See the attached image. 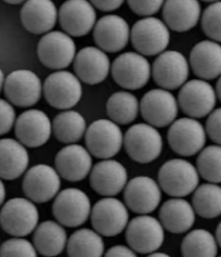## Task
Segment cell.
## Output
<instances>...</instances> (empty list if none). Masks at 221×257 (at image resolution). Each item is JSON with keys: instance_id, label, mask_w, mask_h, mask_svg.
<instances>
[{"instance_id": "obj_34", "label": "cell", "mask_w": 221, "mask_h": 257, "mask_svg": "<svg viewBox=\"0 0 221 257\" xmlns=\"http://www.w3.org/2000/svg\"><path fill=\"white\" fill-rule=\"evenodd\" d=\"M192 206L202 218L211 219L221 215V187L207 182L195 189Z\"/></svg>"}, {"instance_id": "obj_20", "label": "cell", "mask_w": 221, "mask_h": 257, "mask_svg": "<svg viewBox=\"0 0 221 257\" xmlns=\"http://www.w3.org/2000/svg\"><path fill=\"white\" fill-rule=\"evenodd\" d=\"M51 134L52 121L42 110L25 111L16 120V136L25 147H42L48 143Z\"/></svg>"}, {"instance_id": "obj_22", "label": "cell", "mask_w": 221, "mask_h": 257, "mask_svg": "<svg viewBox=\"0 0 221 257\" xmlns=\"http://www.w3.org/2000/svg\"><path fill=\"white\" fill-rule=\"evenodd\" d=\"M56 170L65 180L78 182L84 180L92 170V158L85 147L72 144L62 148L55 160Z\"/></svg>"}, {"instance_id": "obj_15", "label": "cell", "mask_w": 221, "mask_h": 257, "mask_svg": "<svg viewBox=\"0 0 221 257\" xmlns=\"http://www.w3.org/2000/svg\"><path fill=\"white\" fill-rule=\"evenodd\" d=\"M178 101L169 91L159 88L147 91L140 102V112L147 124L154 127H166L176 120Z\"/></svg>"}, {"instance_id": "obj_7", "label": "cell", "mask_w": 221, "mask_h": 257, "mask_svg": "<svg viewBox=\"0 0 221 257\" xmlns=\"http://www.w3.org/2000/svg\"><path fill=\"white\" fill-rule=\"evenodd\" d=\"M132 46L142 56H156L164 52L169 44L168 26L162 20L147 17L139 20L130 31Z\"/></svg>"}, {"instance_id": "obj_43", "label": "cell", "mask_w": 221, "mask_h": 257, "mask_svg": "<svg viewBox=\"0 0 221 257\" xmlns=\"http://www.w3.org/2000/svg\"><path fill=\"white\" fill-rule=\"evenodd\" d=\"M90 3L99 10L109 12L118 9L123 5L124 0H90Z\"/></svg>"}, {"instance_id": "obj_10", "label": "cell", "mask_w": 221, "mask_h": 257, "mask_svg": "<svg viewBox=\"0 0 221 257\" xmlns=\"http://www.w3.org/2000/svg\"><path fill=\"white\" fill-rule=\"evenodd\" d=\"M206 131L196 118L182 117L170 125L167 139L173 152L181 157H193L205 148Z\"/></svg>"}, {"instance_id": "obj_23", "label": "cell", "mask_w": 221, "mask_h": 257, "mask_svg": "<svg viewBox=\"0 0 221 257\" xmlns=\"http://www.w3.org/2000/svg\"><path fill=\"white\" fill-rule=\"evenodd\" d=\"M93 38L104 52H118L127 46L130 38V28L119 16L102 17L93 28Z\"/></svg>"}, {"instance_id": "obj_42", "label": "cell", "mask_w": 221, "mask_h": 257, "mask_svg": "<svg viewBox=\"0 0 221 257\" xmlns=\"http://www.w3.org/2000/svg\"><path fill=\"white\" fill-rule=\"evenodd\" d=\"M104 257H138L137 253L126 245H115L104 254Z\"/></svg>"}, {"instance_id": "obj_6", "label": "cell", "mask_w": 221, "mask_h": 257, "mask_svg": "<svg viewBox=\"0 0 221 257\" xmlns=\"http://www.w3.org/2000/svg\"><path fill=\"white\" fill-rule=\"evenodd\" d=\"M86 147L98 159H112L124 145V136L118 124L111 119H97L87 128Z\"/></svg>"}, {"instance_id": "obj_27", "label": "cell", "mask_w": 221, "mask_h": 257, "mask_svg": "<svg viewBox=\"0 0 221 257\" xmlns=\"http://www.w3.org/2000/svg\"><path fill=\"white\" fill-rule=\"evenodd\" d=\"M195 215L191 203L182 198H173L160 206L159 221L167 231L180 234L187 232L193 227Z\"/></svg>"}, {"instance_id": "obj_13", "label": "cell", "mask_w": 221, "mask_h": 257, "mask_svg": "<svg viewBox=\"0 0 221 257\" xmlns=\"http://www.w3.org/2000/svg\"><path fill=\"white\" fill-rule=\"evenodd\" d=\"M26 198L36 203H46L55 199L61 189V176L56 168L47 164L33 166L25 173L22 182Z\"/></svg>"}, {"instance_id": "obj_35", "label": "cell", "mask_w": 221, "mask_h": 257, "mask_svg": "<svg viewBox=\"0 0 221 257\" xmlns=\"http://www.w3.org/2000/svg\"><path fill=\"white\" fill-rule=\"evenodd\" d=\"M183 257H217L216 236L206 229H195L187 233L181 243Z\"/></svg>"}, {"instance_id": "obj_32", "label": "cell", "mask_w": 221, "mask_h": 257, "mask_svg": "<svg viewBox=\"0 0 221 257\" xmlns=\"http://www.w3.org/2000/svg\"><path fill=\"white\" fill-rule=\"evenodd\" d=\"M104 248L102 235L88 228L74 232L66 244L69 257H102Z\"/></svg>"}, {"instance_id": "obj_9", "label": "cell", "mask_w": 221, "mask_h": 257, "mask_svg": "<svg viewBox=\"0 0 221 257\" xmlns=\"http://www.w3.org/2000/svg\"><path fill=\"white\" fill-rule=\"evenodd\" d=\"M93 230L102 236H115L122 233L129 221L128 207L114 197H105L91 208Z\"/></svg>"}, {"instance_id": "obj_39", "label": "cell", "mask_w": 221, "mask_h": 257, "mask_svg": "<svg viewBox=\"0 0 221 257\" xmlns=\"http://www.w3.org/2000/svg\"><path fill=\"white\" fill-rule=\"evenodd\" d=\"M127 3L136 15L151 17L159 11L165 0H127Z\"/></svg>"}, {"instance_id": "obj_45", "label": "cell", "mask_w": 221, "mask_h": 257, "mask_svg": "<svg viewBox=\"0 0 221 257\" xmlns=\"http://www.w3.org/2000/svg\"><path fill=\"white\" fill-rule=\"evenodd\" d=\"M215 236H216L218 245L221 247V221H220V224L218 225V227L216 229V235Z\"/></svg>"}, {"instance_id": "obj_11", "label": "cell", "mask_w": 221, "mask_h": 257, "mask_svg": "<svg viewBox=\"0 0 221 257\" xmlns=\"http://www.w3.org/2000/svg\"><path fill=\"white\" fill-rule=\"evenodd\" d=\"M217 102L213 87L204 79H192L185 83L178 94V105L192 118H202L209 115Z\"/></svg>"}, {"instance_id": "obj_30", "label": "cell", "mask_w": 221, "mask_h": 257, "mask_svg": "<svg viewBox=\"0 0 221 257\" xmlns=\"http://www.w3.org/2000/svg\"><path fill=\"white\" fill-rule=\"evenodd\" d=\"M37 253L46 257H56L61 254L68 244V234L64 227L58 221L46 220L38 224L33 236Z\"/></svg>"}, {"instance_id": "obj_44", "label": "cell", "mask_w": 221, "mask_h": 257, "mask_svg": "<svg viewBox=\"0 0 221 257\" xmlns=\"http://www.w3.org/2000/svg\"><path fill=\"white\" fill-rule=\"evenodd\" d=\"M5 199H6V187L2 178H0V206L3 205Z\"/></svg>"}, {"instance_id": "obj_38", "label": "cell", "mask_w": 221, "mask_h": 257, "mask_svg": "<svg viewBox=\"0 0 221 257\" xmlns=\"http://www.w3.org/2000/svg\"><path fill=\"white\" fill-rule=\"evenodd\" d=\"M0 257H37V251L29 240L15 236L0 246Z\"/></svg>"}, {"instance_id": "obj_21", "label": "cell", "mask_w": 221, "mask_h": 257, "mask_svg": "<svg viewBox=\"0 0 221 257\" xmlns=\"http://www.w3.org/2000/svg\"><path fill=\"white\" fill-rule=\"evenodd\" d=\"M89 175L91 188L103 197H115L124 190L128 182L126 167L112 159L99 162L92 167Z\"/></svg>"}, {"instance_id": "obj_24", "label": "cell", "mask_w": 221, "mask_h": 257, "mask_svg": "<svg viewBox=\"0 0 221 257\" xmlns=\"http://www.w3.org/2000/svg\"><path fill=\"white\" fill-rule=\"evenodd\" d=\"M111 70L106 53L97 47H86L74 59V71L82 82L89 85L102 83Z\"/></svg>"}, {"instance_id": "obj_12", "label": "cell", "mask_w": 221, "mask_h": 257, "mask_svg": "<svg viewBox=\"0 0 221 257\" xmlns=\"http://www.w3.org/2000/svg\"><path fill=\"white\" fill-rule=\"evenodd\" d=\"M37 52L45 66L60 71L68 67L75 59L76 45L69 34L49 32L39 40Z\"/></svg>"}, {"instance_id": "obj_1", "label": "cell", "mask_w": 221, "mask_h": 257, "mask_svg": "<svg viewBox=\"0 0 221 257\" xmlns=\"http://www.w3.org/2000/svg\"><path fill=\"white\" fill-rule=\"evenodd\" d=\"M199 184L196 166L183 159L167 161L158 171V185L172 198H184L195 191Z\"/></svg>"}, {"instance_id": "obj_14", "label": "cell", "mask_w": 221, "mask_h": 257, "mask_svg": "<svg viewBox=\"0 0 221 257\" xmlns=\"http://www.w3.org/2000/svg\"><path fill=\"white\" fill-rule=\"evenodd\" d=\"M151 66L144 56L137 52H125L112 64L114 80L125 89L137 90L144 87L151 77Z\"/></svg>"}, {"instance_id": "obj_3", "label": "cell", "mask_w": 221, "mask_h": 257, "mask_svg": "<svg viewBox=\"0 0 221 257\" xmlns=\"http://www.w3.org/2000/svg\"><path fill=\"white\" fill-rule=\"evenodd\" d=\"M39 221V212L30 199L13 198L0 211V225L7 233L18 238L31 234Z\"/></svg>"}, {"instance_id": "obj_50", "label": "cell", "mask_w": 221, "mask_h": 257, "mask_svg": "<svg viewBox=\"0 0 221 257\" xmlns=\"http://www.w3.org/2000/svg\"><path fill=\"white\" fill-rule=\"evenodd\" d=\"M202 2H206V3H216V2H219V0H202Z\"/></svg>"}, {"instance_id": "obj_33", "label": "cell", "mask_w": 221, "mask_h": 257, "mask_svg": "<svg viewBox=\"0 0 221 257\" xmlns=\"http://www.w3.org/2000/svg\"><path fill=\"white\" fill-rule=\"evenodd\" d=\"M140 102L135 94L128 91L113 93L106 102V112L111 120L116 124L127 125L132 123L138 116Z\"/></svg>"}, {"instance_id": "obj_41", "label": "cell", "mask_w": 221, "mask_h": 257, "mask_svg": "<svg viewBox=\"0 0 221 257\" xmlns=\"http://www.w3.org/2000/svg\"><path fill=\"white\" fill-rule=\"evenodd\" d=\"M206 134L213 143L221 146V107L213 110L206 120Z\"/></svg>"}, {"instance_id": "obj_2", "label": "cell", "mask_w": 221, "mask_h": 257, "mask_svg": "<svg viewBox=\"0 0 221 257\" xmlns=\"http://www.w3.org/2000/svg\"><path fill=\"white\" fill-rule=\"evenodd\" d=\"M124 147L129 157L140 164L155 161L163 151L162 135L150 124L131 126L124 136Z\"/></svg>"}, {"instance_id": "obj_19", "label": "cell", "mask_w": 221, "mask_h": 257, "mask_svg": "<svg viewBox=\"0 0 221 257\" xmlns=\"http://www.w3.org/2000/svg\"><path fill=\"white\" fill-rule=\"evenodd\" d=\"M59 21L70 36L82 37L95 28L96 10L88 0H66L59 10Z\"/></svg>"}, {"instance_id": "obj_47", "label": "cell", "mask_w": 221, "mask_h": 257, "mask_svg": "<svg viewBox=\"0 0 221 257\" xmlns=\"http://www.w3.org/2000/svg\"><path fill=\"white\" fill-rule=\"evenodd\" d=\"M147 257H171L170 255L166 254V253H162V252H154L147 255Z\"/></svg>"}, {"instance_id": "obj_49", "label": "cell", "mask_w": 221, "mask_h": 257, "mask_svg": "<svg viewBox=\"0 0 221 257\" xmlns=\"http://www.w3.org/2000/svg\"><path fill=\"white\" fill-rule=\"evenodd\" d=\"M4 2L8 3L10 5H19V4H21V3L26 2V0H4Z\"/></svg>"}, {"instance_id": "obj_31", "label": "cell", "mask_w": 221, "mask_h": 257, "mask_svg": "<svg viewBox=\"0 0 221 257\" xmlns=\"http://www.w3.org/2000/svg\"><path fill=\"white\" fill-rule=\"evenodd\" d=\"M86 131V119L76 111L65 110L59 113L52 120V133L62 144H76L83 138Z\"/></svg>"}, {"instance_id": "obj_8", "label": "cell", "mask_w": 221, "mask_h": 257, "mask_svg": "<svg viewBox=\"0 0 221 257\" xmlns=\"http://www.w3.org/2000/svg\"><path fill=\"white\" fill-rule=\"evenodd\" d=\"M44 96L51 106L59 110H70L82 99L80 79L68 71H58L46 78Z\"/></svg>"}, {"instance_id": "obj_40", "label": "cell", "mask_w": 221, "mask_h": 257, "mask_svg": "<svg viewBox=\"0 0 221 257\" xmlns=\"http://www.w3.org/2000/svg\"><path fill=\"white\" fill-rule=\"evenodd\" d=\"M16 124V111L10 102L0 99V136L9 133Z\"/></svg>"}, {"instance_id": "obj_51", "label": "cell", "mask_w": 221, "mask_h": 257, "mask_svg": "<svg viewBox=\"0 0 221 257\" xmlns=\"http://www.w3.org/2000/svg\"><path fill=\"white\" fill-rule=\"evenodd\" d=\"M219 257H221V256H219Z\"/></svg>"}, {"instance_id": "obj_5", "label": "cell", "mask_w": 221, "mask_h": 257, "mask_svg": "<svg viewBox=\"0 0 221 257\" xmlns=\"http://www.w3.org/2000/svg\"><path fill=\"white\" fill-rule=\"evenodd\" d=\"M126 241L136 253L151 254L160 248L165 241V229L153 216L140 215L126 227Z\"/></svg>"}, {"instance_id": "obj_28", "label": "cell", "mask_w": 221, "mask_h": 257, "mask_svg": "<svg viewBox=\"0 0 221 257\" xmlns=\"http://www.w3.org/2000/svg\"><path fill=\"white\" fill-rule=\"evenodd\" d=\"M163 18L172 31H190L199 21L200 5L198 0H165Z\"/></svg>"}, {"instance_id": "obj_37", "label": "cell", "mask_w": 221, "mask_h": 257, "mask_svg": "<svg viewBox=\"0 0 221 257\" xmlns=\"http://www.w3.org/2000/svg\"><path fill=\"white\" fill-rule=\"evenodd\" d=\"M202 29L207 37L221 43V2L209 5L202 15Z\"/></svg>"}, {"instance_id": "obj_25", "label": "cell", "mask_w": 221, "mask_h": 257, "mask_svg": "<svg viewBox=\"0 0 221 257\" xmlns=\"http://www.w3.org/2000/svg\"><path fill=\"white\" fill-rule=\"evenodd\" d=\"M58 10L52 0H26L21 10V21L29 32L49 33L57 23Z\"/></svg>"}, {"instance_id": "obj_36", "label": "cell", "mask_w": 221, "mask_h": 257, "mask_svg": "<svg viewBox=\"0 0 221 257\" xmlns=\"http://www.w3.org/2000/svg\"><path fill=\"white\" fill-rule=\"evenodd\" d=\"M196 168L199 176L211 184L221 182V146L213 145L204 148L198 153Z\"/></svg>"}, {"instance_id": "obj_26", "label": "cell", "mask_w": 221, "mask_h": 257, "mask_svg": "<svg viewBox=\"0 0 221 257\" xmlns=\"http://www.w3.org/2000/svg\"><path fill=\"white\" fill-rule=\"evenodd\" d=\"M190 64L200 79L210 80L221 75V45L213 40H202L193 47Z\"/></svg>"}, {"instance_id": "obj_18", "label": "cell", "mask_w": 221, "mask_h": 257, "mask_svg": "<svg viewBox=\"0 0 221 257\" xmlns=\"http://www.w3.org/2000/svg\"><path fill=\"white\" fill-rule=\"evenodd\" d=\"M4 88L9 102L21 107L35 105L43 93L42 82L30 70H18L10 73L5 79Z\"/></svg>"}, {"instance_id": "obj_48", "label": "cell", "mask_w": 221, "mask_h": 257, "mask_svg": "<svg viewBox=\"0 0 221 257\" xmlns=\"http://www.w3.org/2000/svg\"><path fill=\"white\" fill-rule=\"evenodd\" d=\"M5 85V75H4V72L0 69V91H2L3 87Z\"/></svg>"}, {"instance_id": "obj_17", "label": "cell", "mask_w": 221, "mask_h": 257, "mask_svg": "<svg viewBox=\"0 0 221 257\" xmlns=\"http://www.w3.org/2000/svg\"><path fill=\"white\" fill-rule=\"evenodd\" d=\"M189 63L185 57L176 50L164 51L154 61L153 78L163 89L173 90L182 87L189 77Z\"/></svg>"}, {"instance_id": "obj_29", "label": "cell", "mask_w": 221, "mask_h": 257, "mask_svg": "<svg viewBox=\"0 0 221 257\" xmlns=\"http://www.w3.org/2000/svg\"><path fill=\"white\" fill-rule=\"evenodd\" d=\"M30 164L29 152L20 141L0 140V178L15 180L26 173Z\"/></svg>"}, {"instance_id": "obj_4", "label": "cell", "mask_w": 221, "mask_h": 257, "mask_svg": "<svg viewBox=\"0 0 221 257\" xmlns=\"http://www.w3.org/2000/svg\"><path fill=\"white\" fill-rule=\"evenodd\" d=\"M91 202L88 195L78 188H68L55 198L52 212L57 221L64 227L82 226L90 217Z\"/></svg>"}, {"instance_id": "obj_46", "label": "cell", "mask_w": 221, "mask_h": 257, "mask_svg": "<svg viewBox=\"0 0 221 257\" xmlns=\"http://www.w3.org/2000/svg\"><path fill=\"white\" fill-rule=\"evenodd\" d=\"M216 93H217V97L221 101V75L219 76V79H218L217 85H216Z\"/></svg>"}, {"instance_id": "obj_16", "label": "cell", "mask_w": 221, "mask_h": 257, "mask_svg": "<svg viewBox=\"0 0 221 257\" xmlns=\"http://www.w3.org/2000/svg\"><path fill=\"white\" fill-rule=\"evenodd\" d=\"M126 206L139 215H147L159 206L162 189L147 176H138L127 182L124 189Z\"/></svg>"}]
</instances>
